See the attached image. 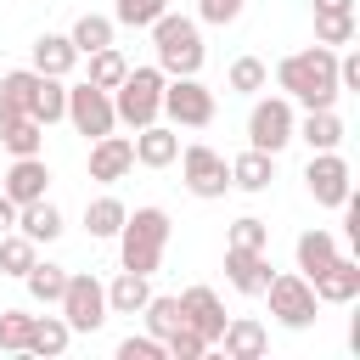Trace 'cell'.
Returning a JSON list of instances; mask_svg holds the SVG:
<instances>
[{
    "mask_svg": "<svg viewBox=\"0 0 360 360\" xmlns=\"http://www.w3.org/2000/svg\"><path fill=\"white\" fill-rule=\"evenodd\" d=\"M0 146H6L11 158H34V152L45 146V124L28 118V112H11V118H0Z\"/></svg>",
    "mask_w": 360,
    "mask_h": 360,
    "instance_id": "cb8c5ba5",
    "label": "cell"
},
{
    "mask_svg": "<svg viewBox=\"0 0 360 360\" xmlns=\"http://www.w3.org/2000/svg\"><path fill=\"white\" fill-rule=\"evenodd\" d=\"M17 231H22L28 242H56V236H62V214H56V202H45V197L22 202V208H17Z\"/></svg>",
    "mask_w": 360,
    "mask_h": 360,
    "instance_id": "d4e9b609",
    "label": "cell"
},
{
    "mask_svg": "<svg viewBox=\"0 0 360 360\" xmlns=\"http://www.w3.org/2000/svg\"><path fill=\"white\" fill-rule=\"evenodd\" d=\"M152 298V281L135 276V270H118L107 281V315H141V304Z\"/></svg>",
    "mask_w": 360,
    "mask_h": 360,
    "instance_id": "7402d4cb",
    "label": "cell"
},
{
    "mask_svg": "<svg viewBox=\"0 0 360 360\" xmlns=\"http://www.w3.org/2000/svg\"><path fill=\"white\" fill-rule=\"evenodd\" d=\"M28 326H34V315H22V309H0V349L22 354V349H28Z\"/></svg>",
    "mask_w": 360,
    "mask_h": 360,
    "instance_id": "74e56055",
    "label": "cell"
},
{
    "mask_svg": "<svg viewBox=\"0 0 360 360\" xmlns=\"http://www.w3.org/2000/svg\"><path fill=\"white\" fill-rule=\"evenodd\" d=\"M219 343H225V354H231V360H259V354L270 349V332H264V321H253V315H236V321H225Z\"/></svg>",
    "mask_w": 360,
    "mask_h": 360,
    "instance_id": "d6986e66",
    "label": "cell"
},
{
    "mask_svg": "<svg viewBox=\"0 0 360 360\" xmlns=\"http://www.w3.org/2000/svg\"><path fill=\"white\" fill-rule=\"evenodd\" d=\"M270 180H276V152L248 146L242 158H231V186H236V191H264Z\"/></svg>",
    "mask_w": 360,
    "mask_h": 360,
    "instance_id": "44dd1931",
    "label": "cell"
},
{
    "mask_svg": "<svg viewBox=\"0 0 360 360\" xmlns=\"http://www.w3.org/2000/svg\"><path fill=\"white\" fill-rule=\"evenodd\" d=\"M292 141H304L309 152H338L343 146V118L332 107H304V118L292 124Z\"/></svg>",
    "mask_w": 360,
    "mask_h": 360,
    "instance_id": "2e32d148",
    "label": "cell"
},
{
    "mask_svg": "<svg viewBox=\"0 0 360 360\" xmlns=\"http://www.w3.org/2000/svg\"><path fill=\"white\" fill-rule=\"evenodd\" d=\"M112 112H118V124H129V129L158 124V112H163V68H158V62H152V68H129V73L112 84Z\"/></svg>",
    "mask_w": 360,
    "mask_h": 360,
    "instance_id": "277c9868",
    "label": "cell"
},
{
    "mask_svg": "<svg viewBox=\"0 0 360 360\" xmlns=\"http://www.w3.org/2000/svg\"><path fill=\"white\" fill-rule=\"evenodd\" d=\"M118 360H169V354H163V343H158L152 332H146V338H135V332H129V338L118 343Z\"/></svg>",
    "mask_w": 360,
    "mask_h": 360,
    "instance_id": "60d3db41",
    "label": "cell"
},
{
    "mask_svg": "<svg viewBox=\"0 0 360 360\" xmlns=\"http://www.w3.org/2000/svg\"><path fill=\"white\" fill-rule=\"evenodd\" d=\"M315 11H354V0H315Z\"/></svg>",
    "mask_w": 360,
    "mask_h": 360,
    "instance_id": "ee69618b",
    "label": "cell"
},
{
    "mask_svg": "<svg viewBox=\"0 0 360 360\" xmlns=\"http://www.w3.org/2000/svg\"><path fill=\"white\" fill-rule=\"evenodd\" d=\"M152 51H158V68H163V79L197 73V68H202V56H208L197 17H174V11H163V17L152 22Z\"/></svg>",
    "mask_w": 360,
    "mask_h": 360,
    "instance_id": "3957f363",
    "label": "cell"
},
{
    "mask_svg": "<svg viewBox=\"0 0 360 360\" xmlns=\"http://www.w3.org/2000/svg\"><path fill=\"white\" fill-rule=\"evenodd\" d=\"M68 343H73V326H68L62 315H34V326H28V349H22V354H45V360H56V354H68Z\"/></svg>",
    "mask_w": 360,
    "mask_h": 360,
    "instance_id": "603a6c76",
    "label": "cell"
},
{
    "mask_svg": "<svg viewBox=\"0 0 360 360\" xmlns=\"http://www.w3.org/2000/svg\"><path fill=\"white\" fill-rule=\"evenodd\" d=\"M6 231H17V202L0 191V236H6Z\"/></svg>",
    "mask_w": 360,
    "mask_h": 360,
    "instance_id": "7bdbcfd3",
    "label": "cell"
},
{
    "mask_svg": "<svg viewBox=\"0 0 360 360\" xmlns=\"http://www.w3.org/2000/svg\"><path fill=\"white\" fill-rule=\"evenodd\" d=\"M304 186H309V197H315L321 208H343V197L354 191V174H349V163H343L338 152H309Z\"/></svg>",
    "mask_w": 360,
    "mask_h": 360,
    "instance_id": "8fae6325",
    "label": "cell"
},
{
    "mask_svg": "<svg viewBox=\"0 0 360 360\" xmlns=\"http://www.w3.org/2000/svg\"><path fill=\"white\" fill-rule=\"evenodd\" d=\"M135 169V146H129V135H96L90 141V180H101V186H118L124 174Z\"/></svg>",
    "mask_w": 360,
    "mask_h": 360,
    "instance_id": "4fadbf2b",
    "label": "cell"
},
{
    "mask_svg": "<svg viewBox=\"0 0 360 360\" xmlns=\"http://www.w3.org/2000/svg\"><path fill=\"white\" fill-rule=\"evenodd\" d=\"M169 231H174V219H169L163 208H152V202L135 208V214H124V225H118V264L135 270V276H152V270L163 264Z\"/></svg>",
    "mask_w": 360,
    "mask_h": 360,
    "instance_id": "7a4b0ae2",
    "label": "cell"
},
{
    "mask_svg": "<svg viewBox=\"0 0 360 360\" xmlns=\"http://www.w3.org/2000/svg\"><path fill=\"white\" fill-rule=\"evenodd\" d=\"M259 298H270V315H276L281 326H292V332H304V326H315V321H321V315H315V309H321V298H315V287H309L298 270H292V276H270Z\"/></svg>",
    "mask_w": 360,
    "mask_h": 360,
    "instance_id": "52a82bcc",
    "label": "cell"
},
{
    "mask_svg": "<svg viewBox=\"0 0 360 360\" xmlns=\"http://www.w3.org/2000/svg\"><path fill=\"white\" fill-rule=\"evenodd\" d=\"M354 39V11H315V45H349Z\"/></svg>",
    "mask_w": 360,
    "mask_h": 360,
    "instance_id": "836d02e7",
    "label": "cell"
},
{
    "mask_svg": "<svg viewBox=\"0 0 360 360\" xmlns=\"http://www.w3.org/2000/svg\"><path fill=\"white\" fill-rule=\"evenodd\" d=\"M292 124H298L292 101H287V96H264V101H253V112H248V146L281 152V146L292 141Z\"/></svg>",
    "mask_w": 360,
    "mask_h": 360,
    "instance_id": "9c48e42d",
    "label": "cell"
},
{
    "mask_svg": "<svg viewBox=\"0 0 360 360\" xmlns=\"http://www.w3.org/2000/svg\"><path fill=\"white\" fill-rule=\"evenodd\" d=\"M180 315H186V326H191L208 349L219 343V332H225V321H231L214 287H186V292H180Z\"/></svg>",
    "mask_w": 360,
    "mask_h": 360,
    "instance_id": "7c38bea8",
    "label": "cell"
},
{
    "mask_svg": "<svg viewBox=\"0 0 360 360\" xmlns=\"http://www.w3.org/2000/svg\"><path fill=\"white\" fill-rule=\"evenodd\" d=\"M124 73H129V62H124V51H118V45H101V51H90V84L112 90Z\"/></svg>",
    "mask_w": 360,
    "mask_h": 360,
    "instance_id": "d6a6232c",
    "label": "cell"
},
{
    "mask_svg": "<svg viewBox=\"0 0 360 360\" xmlns=\"http://www.w3.org/2000/svg\"><path fill=\"white\" fill-rule=\"evenodd\" d=\"M225 281H231L236 292L259 298V292H264V281H270V259H264V253H253V248H231V242H225Z\"/></svg>",
    "mask_w": 360,
    "mask_h": 360,
    "instance_id": "e0dca14e",
    "label": "cell"
},
{
    "mask_svg": "<svg viewBox=\"0 0 360 360\" xmlns=\"http://www.w3.org/2000/svg\"><path fill=\"white\" fill-rule=\"evenodd\" d=\"M68 39H73V51H79V56H90V51L112 45V17H96V11H84V17L68 28Z\"/></svg>",
    "mask_w": 360,
    "mask_h": 360,
    "instance_id": "4dcf8cb0",
    "label": "cell"
},
{
    "mask_svg": "<svg viewBox=\"0 0 360 360\" xmlns=\"http://www.w3.org/2000/svg\"><path fill=\"white\" fill-rule=\"evenodd\" d=\"M163 112L174 129H208L214 124V90L197 79V73H180V79H163Z\"/></svg>",
    "mask_w": 360,
    "mask_h": 360,
    "instance_id": "5b68a950",
    "label": "cell"
},
{
    "mask_svg": "<svg viewBox=\"0 0 360 360\" xmlns=\"http://www.w3.org/2000/svg\"><path fill=\"white\" fill-rule=\"evenodd\" d=\"M338 90H360V51L338 56Z\"/></svg>",
    "mask_w": 360,
    "mask_h": 360,
    "instance_id": "b9f144b4",
    "label": "cell"
},
{
    "mask_svg": "<svg viewBox=\"0 0 360 360\" xmlns=\"http://www.w3.org/2000/svg\"><path fill=\"white\" fill-rule=\"evenodd\" d=\"M34 259H39V242H28L22 231H6V236H0V270H6V276H28Z\"/></svg>",
    "mask_w": 360,
    "mask_h": 360,
    "instance_id": "1f68e13d",
    "label": "cell"
},
{
    "mask_svg": "<svg viewBox=\"0 0 360 360\" xmlns=\"http://www.w3.org/2000/svg\"><path fill=\"white\" fill-rule=\"evenodd\" d=\"M276 84L287 90V101L298 107H338V51L332 45H309L276 62Z\"/></svg>",
    "mask_w": 360,
    "mask_h": 360,
    "instance_id": "6da1fadb",
    "label": "cell"
},
{
    "mask_svg": "<svg viewBox=\"0 0 360 360\" xmlns=\"http://www.w3.org/2000/svg\"><path fill=\"white\" fill-rule=\"evenodd\" d=\"M135 163L141 169H169L174 158H180V135L169 129V124H146V129H135Z\"/></svg>",
    "mask_w": 360,
    "mask_h": 360,
    "instance_id": "ac0fdd59",
    "label": "cell"
},
{
    "mask_svg": "<svg viewBox=\"0 0 360 360\" xmlns=\"http://www.w3.org/2000/svg\"><path fill=\"white\" fill-rule=\"evenodd\" d=\"M45 186H51V163L34 152V158H11V169L0 174V191L22 208V202H34V197H45Z\"/></svg>",
    "mask_w": 360,
    "mask_h": 360,
    "instance_id": "9a60e30c",
    "label": "cell"
},
{
    "mask_svg": "<svg viewBox=\"0 0 360 360\" xmlns=\"http://www.w3.org/2000/svg\"><path fill=\"white\" fill-rule=\"evenodd\" d=\"M292 253H298V276L309 281V276H321V270L338 259V236H332V231H304Z\"/></svg>",
    "mask_w": 360,
    "mask_h": 360,
    "instance_id": "484cf974",
    "label": "cell"
},
{
    "mask_svg": "<svg viewBox=\"0 0 360 360\" xmlns=\"http://www.w3.org/2000/svg\"><path fill=\"white\" fill-rule=\"evenodd\" d=\"M163 354H169V360H202V354H208V343H202L191 326H174V332L163 338Z\"/></svg>",
    "mask_w": 360,
    "mask_h": 360,
    "instance_id": "f35d334b",
    "label": "cell"
},
{
    "mask_svg": "<svg viewBox=\"0 0 360 360\" xmlns=\"http://www.w3.org/2000/svg\"><path fill=\"white\" fill-rule=\"evenodd\" d=\"M22 281H28V298H34V304H56V298H62V287H68V264H51V259H34Z\"/></svg>",
    "mask_w": 360,
    "mask_h": 360,
    "instance_id": "f1b7e54d",
    "label": "cell"
},
{
    "mask_svg": "<svg viewBox=\"0 0 360 360\" xmlns=\"http://www.w3.org/2000/svg\"><path fill=\"white\" fill-rule=\"evenodd\" d=\"M56 309H62V321L73 332H101V321H107V287L90 270H68V287H62Z\"/></svg>",
    "mask_w": 360,
    "mask_h": 360,
    "instance_id": "8992f818",
    "label": "cell"
},
{
    "mask_svg": "<svg viewBox=\"0 0 360 360\" xmlns=\"http://www.w3.org/2000/svg\"><path fill=\"white\" fill-rule=\"evenodd\" d=\"M231 248H253V253H270V225L259 219V214H242L236 225H231V236H225Z\"/></svg>",
    "mask_w": 360,
    "mask_h": 360,
    "instance_id": "8d00e7d4",
    "label": "cell"
},
{
    "mask_svg": "<svg viewBox=\"0 0 360 360\" xmlns=\"http://www.w3.org/2000/svg\"><path fill=\"white\" fill-rule=\"evenodd\" d=\"M309 287H315L321 304H354V298H360V259L338 253L321 276H309Z\"/></svg>",
    "mask_w": 360,
    "mask_h": 360,
    "instance_id": "5bb4252c",
    "label": "cell"
},
{
    "mask_svg": "<svg viewBox=\"0 0 360 360\" xmlns=\"http://www.w3.org/2000/svg\"><path fill=\"white\" fill-rule=\"evenodd\" d=\"M180 174H186V191L202 197V202H214V197L231 191V163H225L214 146H202V141H191V146L180 152Z\"/></svg>",
    "mask_w": 360,
    "mask_h": 360,
    "instance_id": "ba28073f",
    "label": "cell"
},
{
    "mask_svg": "<svg viewBox=\"0 0 360 360\" xmlns=\"http://www.w3.org/2000/svg\"><path fill=\"white\" fill-rule=\"evenodd\" d=\"M124 214H129V208H124V202L107 191V197L84 202V231H90L96 242H112V236H118V225H124Z\"/></svg>",
    "mask_w": 360,
    "mask_h": 360,
    "instance_id": "83f0119b",
    "label": "cell"
},
{
    "mask_svg": "<svg viewBox=\"0 0 360 360\" xmlns=\"http://www.w3.org/2000/svg\"><path fill=\"white\" fill-rule=\"evenodd\" d=\"M28 118H39L45 129H51L56 118H68V84H62V79H51V73H39V90H34Z\"/></svg>",
    "mask_w": 360,
    "mask_h": 360,
    "instance_id": "f546056e",
    "label": "cell"
},
{
    "mask_svg": "<svg viewBox=\"0 0 360 360\" xmlns=\"http://www.w3.org/2000/svg\"><path fill=\"white\" fill-rule=\"evenodd\" d=\"M79 68V51L68 34H39L34 39V73H51V79H68Z\"/></svg>",
    "mask_w": 360,
    "mask_h": 360,
    "instance_id": "ffe728a7",
    "label": "cell"
},
{
    "mask_svg": "<svg viewBox=\"0 0 360 360\" xmlns=\"http://www.w3.org/2000/svg\"><path fill=\"white\" fill-rule=\"evenodd\" d=\"M163 11H169V0H118V6H112V22H124V28H152Z\"/></svg>",
    "mask_w": 360,
    "mask_h": 360,
    "instance_id": "e575fe53",
    "label": "cell"
},
{
    "mask_svg": "<svg viewBox=\"0 0 360 360\" xmlns=\"http://www.w3.org/2000/svg\"><path fill=\"white\" fill-rule=\"evenodd\" d=\"M248 0H197V22H214V28H231L242 17Z\"/></svg>",
    "mask_w": 360,
    "mask_h": 360,
    "instance_id": "ab89813d",
    "label": "cell"
},
{
    "mask_svg": "<svg viewBox=\"0 0 360 360\" xmlns=\"http://www.w3.org/2000/svg\"><path fill=\"white\" fill-rule=\"evenodd\" d=\"M270 84V68L259 62V56H236L231 62V90H242V96H259Z\"/></svg>",
    "mask_w": 360,
    "mask_h": 360,
    "instance_id": "d590c367",
    "label": "cell"
},
{
    "mask_svg": "<svg viewBox=\"0 0 360 360\" xmlns=\"http://www.w3.org/2000/svg\"><path fill=\"white\" fill-rule=\"evenodd\" d=\"M68 124H73L79 135H90V141L107 135V129L118 124V112H112V90H101V84H90V79L73 84V90H68Z\"/></svg>",
    "mask_w": 360,
    "mask_h": 360,
    "instance_id": "30bf717a",
    "label": "cell"
},
{
    "mask_svg": "<svg viewBox=\"0 0 360 360\" xmlns=\"http://www.w3.org/2000/svg\"><path fill=\"white\" fill-rule=\"evenodd\" d=\"M34 90H39V73H34V68H11V73H0V118L28 112V107H34Z\"/></svg>",
    "mask_w": 360,
    "mask_h": 360,
    "instance_id": "4316f807",
    "label": "cell"
}]
</instances>
